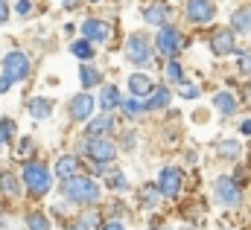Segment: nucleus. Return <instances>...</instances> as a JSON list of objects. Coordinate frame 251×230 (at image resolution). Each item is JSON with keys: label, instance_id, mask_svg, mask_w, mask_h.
<instances>
[{"label": "nucleus", "instance_id": "f257e3e1", "mask_svg": "<svg viewBox=\"0 0 251 230\" xmlns=\"http://www.w3.org/2000/svg\"><path fill=\"white\" fill-rule=\"evenodd\" d=\"M64 198H70L76 204H94V201H100V186L94 178L76 175V178L64 181Z\"/></svg>", "mask_w": 251, "mask_h": 230}, {"label": "nucleus", "instance_id": "f03ea898", "mask_svg": "<svg viewBox=\"0 0 251 230\" xmlns=\"http://www.w3.org/2000/svg\"><path fill=\"white\" fill-rule=\"evenodd\" d=\"M24 184L32 195H47L53 186V175L44 163H26L24 166Z\"/></svg>", "mask_w": 251, "mask_h": 230}, {"label": "nucleus", "instance_id": "7ed1b4c3", "mask_svg": "<svg viewBox=\"0 0 251 230\" xmlns=\"http://www.w3.org/2000/svg\"><path fill=\"white\" fill-rule=\"evenodd\" d=\"M123 53H126V58H128L131 64H137V67H143V64H152L149 38H146V35H140V32H134V35H128V38H126Z\"/></svg>", "mask_w": 251, "mask_h": 230}, {"label": "nucleus", "instance_id": "20e7f679", "mask_svg": "<svg viewBox=\"0 0 251 230\" xmlns=\"http://www.w3.org/2000/svg\"><path fill=\"white\" fill-rule=\"evenodd\" d=\"M181 32L176 29V26H170V23H164L161 26V32H158V41H155V47L164 53V56H170V58H176L178 53H181Z\"/></svg>", "mask_w": 251, "mask_h": 230}, {"label": "nucleus", "instance_id": "39448f33", "mask_svg": "<svg viewBox=\"0 0 251 230\" xmlns=\"http://www.w3.org/2000/svg\"><path fill=\"white\" fill-rule=\"evenodd\" d=\"M29 70H32V64H29V58L24 56L21 50H12V53L3 56V73H9L15 82H24L29 76Z\"/></svg>", "mask_w": 251, "mask_h": 230}, {"label": "nucleus", "instance_id": "423d86ee", "mask_svg": "<svg viewBox=\"0 0 251 230\" xmlns=\"http://www.w3.org/2000/svg\"><path fill=\"white\" fill-rule=\"evenodd\" d=\"M85 152L97 161V163H111L117 158V146L108 140V137H91L85 143Z\"/></svg>", "mask_w": 251, "mask_h": 230}, {"label": "nucleus", "instance_id": "0eeeda50", "mask_svg": "<svg viewBox=\"0 0 251 230\" xmlns=\"http://www.w3.org/2000/svg\"><path fill=\"white\" fill-rule=\"evenodd\" d=\"M184 15L193 23H210L216 18V3L213 0H187L184 3Z\"/></svg>", "mask_w": 251, "mask_h": 230}, {"label": "nucleus", "instance_id": "6e6552de", "mask_svg": "<svg viewBox=\"0 0 251 230\" xmlns=\"http://www.w3.org/2000/svg\"><path fill=\"white\" fill-rule=\"evenodd\" d=\"M181 186H184V175H181L178 166H167L158 178V189H161L164 198H176L181 192Z\"/></svg>", "mask_w": 251, "mask_h": 230}, {"label": "nucleus", "instance_id": "1a4fd4ad", "mask_svg": "<svg viewBox=\"0 0 251 230\" xmlns=\"http://www.w3.org/2000/svg\"><path fill=\"white\" fill-rule=\"evenodd\" d=\"M213 195H216L219 204H237V201H240V186H237L234 178L222 175V178H216V184H213Z\"/></svg>", "mask_w": 251, "mask_h": 230}, {"label": "nucleus", "instance_id": "9d476101", "mask_svg": "<svg viewBox=\"0 0 251 230\" xmlns=\"http://www.w3.org/2000/svg\"><path fill=\"white\" fill-rule=\"evenodd\" d=\"M82 35L88 41H94V44H105V41H111V26L105 21H100V18H88L82 23Z\"/></svg>", "mask_w": 251, "mask_h": 230}, {"label": "nucleus", "instance_id": "9b49d317", "mask_svg": "<svg viewBox=\"0 0 251 230\" xmlns=\"http://www.w3.org/2000/svg\"><path fill=\"white\" fill-rule=\"evenodd\" d=\"M152 91H155V85H152L149 73H131V76H128V93H131V96H137V99H149Z\"/></svg>", "mask_w": 251, "mask_h": 230}, {"label": "nucleus", "instance_id": "f8f14e48", "mask_svg": "<svg viewBox=\"0 0 251 230\" xmlns=\"http://www.w3.org/2000/svg\"><path fill=\"white\" fill-rule=\"evenodd\" d=\"M210 50H213L216 56H228V53H234V50H237V44H234V32H231V29H216V32L210 35Z\"/></svg>", "mask_w": 251, "mask_h": 230}, {"label": "nucleus", "instance_id": "ddd939ff", "mask_svg": "<svg viewBox=\"0 0 251 230\" xmlns=\"http://www.w3.org/2000/svg\"><path fill=\"white\" fill-rule=\"evenodd\" d=\"M94 114V96L91 93H76L70 99V116L73 119H91Z\"/></svg>", "mask_w": 251, "mask_h": 230}, {"label": "nucleus", "instance_id": "4468645a", "mask_svg": "<svg viewBox=\"0 0 251 230\" xmlns=\"http://www.w3.org/2000/svg\"><path fill=\"white\" fill-rule=\"evenodd\" d=\"M167 15H170V6H167L164 0L149 3V6L143 9V21H146L149 26H164V23H167Z\"/></svg>", "mask_w": 251, "mask_h": 230}, {"label": "nucleus", "instance_id": "2eb2a0df", "mask_svg": "<svg viewBox=\"0 0 251 230\" xmlns=\"http://www.w3.org/2000/svg\"><path fill=\"white\" fill-rule=\"evenodd\" d=\"M76 175H79V158H76V155H62V158L56 161V178L70 181V178H76Z\"/></svg>", "mask_w": 251, "mask_h": 230}, {"label": "nucleus", "instance_id": "dca6fc26", "mask_svg": "<svg viewBox=\"0 0 251 230\" xmlns=\"http://www.w3.org/2000/svg\"><path fill=\"white\" fill-rule=\"evenodd\" d=\"M100 105H102V111L120 108V105H123V99H120V91H117L114 85H105V88H102V93H100Z\"/></svg>", "mask_w": 251, "mask_h": 230}, {"label": "nucleus", "instance_id": "f3484780", "mask_svg": "<svg viewBox=\"0 0 251 230\" xmlns=\"http://www.w3.org/2000/svg\"><path fill=\"white\" fill-rule=\"evenodd\" d=\"M26 108H29V114H32V119H50V111H53L50 99H44V96H32Z\"/></svg>", "mask_w": 251, "mask_h": 230}, {"label": "nucleus", "instance_id": "a211bd4d", "mask_svg": "<svg viewBox=\"0 0 251 230\" xmlns=\"http://www.w3.org/2000/svg\"><path fill=\"white\" fill-rule=\"evenodd\" d=\"M111 128H114V119L108 114H102V116H97V119L88 122V134H91V137H105Z\"/></svg>", "mask_w": 251, "mask_h": 230}, {"label": "nucleus", "instance_id": "6ab92c4d", "mask_svg": "<svg viewBox=\"0 0 251 230\" xmlns=\"http://www.w3.org/2000/svg\"><path fill=\"white\" fill-rule=\"evenodd\" d=\"M213 108L219 111V114H234L237 111V99H234V93H228V91H222V93H216L213 96Z\"/></svg>", "mask_w": 251, "mask_h": 230}, {"label": "nucleus", "instance_id": "aec40b11", "mask_svg": "<svg viewBox=\"0 0 251 230\" xmlns=\"http://www.w3.org/2000/svg\"><path fill=\"white\" fill-rule=\"evenodd\" d=\"M170 99H173L170 88H155L152 96L146 99V108H164V105H170Z\"/></svg>", "mask_w": 251, "mask_h": 230}, {"label": "nucleus", "instance_id": "412c9836", "mask_svg": "<svg viewBox=\"0 0 251 230\" xmlns=\"http://www.w3.org/2000/svg\"><path fill=\"white\" fill-rule=\"evenodd\" d=\"M231 26L237 32H249L251 29V9H237L234 18H231Z\"/></svg>", "mask_w": 251, "mask_h": 230}, {"label": "nucleus", "instance_id": "4be33fe9", "mask_svg": "<svg viewBox=\"0 0 251 230\" xmlns=\"http://www.w3.org/2000/svg\"><path fill=\"white\" fill-rule=\"evenodd\" d=\"M70 53H73L76 58H82V61H88V58H94V41H88V38H82V41H73Z\"/></svg>", "mask_w": 251, "mask_h": 230}, {"label": "nucleus", "instance_id": "5701e85b", "mask_svg": "<svg viewBox=\"0 0 251 230\" xmlns=\"http://www.w3.org/2000/svg\"><path fill=\"white\" fill-rule=\"evenodd\" d=\"M79 79H82L85 88H97V85H102V76H100V70H94V67H82V70H79Z\"/></svg>", "mask_w": 251, "mask_h": 230}, {"label": "nucleus", "instance_id": "b1692460", "mask_svg": "<svg viewBox=\"0 0 251 230\" xmlns=\"http://www.w3.org/2000/svg\"><path fill=\"white\" fill-rule=\"evenodd\" d=\"M0 192H6V195H18V192H21L18 178L9 175V172H0Z\"/></svg>", "mask_w": 251, "mask_h": 230}, {"label": "nucleus", "instance_id": "393cba45", "mask_svg": "<svg viewBox=\"0 0 251 230\" xmlns=\"http://www.w3.org/2000/svg\"><path fill=\"white\" fill-rule=\"evenodd\" d=\"M167 79L176 82V85H184V70H181L178 61H170V64H167Z\"/></svg>", "mask_w": 251, "mask_h": 230}, {"label": "nucleus", "instance_id": "a878e982", "mask_svg": "<svg viewBox=\"0 0 251 230\" xmlns=\"http://www.w3.org/2000/svg\"><path fill=\"white\" fill-rule=\"evenodd\" d=\"M240 149H243V146H240L237 140H222V143H219V155H222V158H237Z\"/></svg>", "mask_w": 251, "mask_h": 230}, {"label": "nucleus", "instance_id": "bb28decb", "mask_svg": "<svg viewBox=\"0 0 251 230\" xmlns=\"http://www.w3.org/2000/svg\"><path fill=\"white\" fill-rule=\"evenodd\" d=\"M15 137V122L12 119H0V146H6Z\"/></svg>", "mask_w": 251, "mask_h": 230}, {"label": "nucleus", "instance_id": "cd10ccee", "mask_svg": "<svg viewBox=\"0 0 251 230\" xmlns=\"http://www.w3.org/2000/svg\"><path fill=\"white\" fill-rule=\"evenodd\" d=\"M108 186H111V189H126L128 181H126V175L120 172V169H111V172H108Z\"/></svg>", "mask_w": 251, "mask_h": 230}, {"label": "nucleus", "instance_id": "c85d7f7f", "mask_svg": "<svg viewBox=\"0 0 251 230\" xmlns=\"http://www.w3.org/2000/svg\"><path fill=\"white\" fill-rule=\"evenodd\" d=\"M26 228L29 230H50V222H47L41 213H32V216L26 219Z\"/></svg>", "mask_w": 251, "mask_h": 230}, {"label": "nucleus", "instance_id": "c756f323", "mask_svg": "<svg viewBox=\"0 0 251 230\" xmlns=\"http://www.w3.org/2000/svg\"><path fill=\"white\" fill-rule=\"evenodd\" d=\"M143 108H146V105H140L137 99H128V102H123V111H126L128 116H137L140 111H143Z\"/></svg>", "mask_w": 251, "mask_h": 230}, {"label": "nucleus", "instance_id": "7c9ffc66", "mask_svg": "<svg viewBox=\"0 0 251 230\" xmlns=\"http://www.w3.org/2000/svg\"><path fill=\"white\" fill-rule=\"evenodd\" d=\"M240 70L243 76H251V53H240Z\"/></svg>", "mask_w": 251, "mask_h": 230}, {"label": "nucleus", "instance_id": "2f4dec72", "mask_svg": "<svg viewBox=\"0 0 251 230\" xmlns=\"http://www.w3.org/2000/svg\"><path fill=\"white\" fill-rule=\"evenodd\" d=\"M181 96H184V99H196V96H199V88L184 82V85H181Z\"/></svg>", "mask_w": 251, "mask_h": 230}, {"label": "nucleus", "instance_id": "473e14b6", "mask_svg": "<svg viewBox=\"0 0 251 230\" xmlns=\"http://www.w3.org/2000/svg\"><path fill=\"white\" fill-rule=\"evenodd\" d=\"M32 149H35V143H32V140H21V146H18V155H21V158H26Z\"/></svg>", "mask_w": 251, "mask_h": 230}, {"label": "nucleus", "instance_id": "72a5a7b5", "mask_svg": "<svg viewBox=\"0 0 251 230\" xmlns=\"http://www.w3.org/2000/svg\"><path fill=\"white\" fill-rule=\"evenodd\" d=\"M15 12H18L21 18H24V15H29V12H32V3H29V0H18V6H15Z\"/></svg>", "mask_w": 251, "mask_h": 230}, {"label": "nucleus", "instance_id": "f704fd0d", "mask_svg": "<svg viewBox=\"0 0 251 230\" xmlns=\"http://www.w3.org/2000/svg\"><path fill=\"white\" fill-rule=\"evenodd\" d=\"M12 85H15V79H12L9 73H3V76H0V93H3V91H9Z\"/></svg>", "mask_w": 251, "mask_h": 230}, {"label": "nucleus", "instance_id": "c9c22d12", "mask_svg": "<svg viewBox=\"0 0 251 230\" xmlns=\"http://www.w3.org/2000/svg\"><path fill=\"white\" fill-rule=\"evenodd\" d=\"M3 21H9V3L6 0H0V23Z\"/></svg>", "mask_w": 251, "mask_h": 230}, {"label": "nucleus", "instance_id": "e433bc0d", "mask_svg": "<svg viewBox=\"0 0 251 230\" xmlns=\"http://www.w3.org/2000/svg\"><path fill=\"white\" fill-rule=\"evenodd\" d=\"M143 201H146V204H149V207H152V204H155V201H158V192H143Z\"/></svg>", "mask_w": 251, "mask_h": 230}, {"label": "nucleus", "instance_id": "4c0bfd02", "mask_svg": "<svg viewBox=\"0 0 251 230\" xmlns=\"http://www.w3.org/2000/svg\"><path fill=\"white\" fill-rule=\"evenodd\" d=\"M79 3H82V0H62V6H64V9H76Z\"/></svg>", "mask_w": 251, "mask_h": 230}, {"label": "nucleus", "instance_id": "58836bf2", "mask_svg": "<svg viewBox=\"0 0 251 230\" xmlns=\"http://www.w3.org/2000/svg\"><path fill=\"white\" fill-rule=\"evenodd\" d=\"M102 230H126V228L120 225V222H108V225H105Z\"/></svg>", "mask_w": 251, "mask_h": 230}, {"label": "nucleus", "instance_id": "ea45409f", "mask_svg": "<svg viewBox=\"0 0 251 230\" xmlns=\"http://www.w3.org/2000/svg\"><path fill=\"white\" fill-rule=\"evenodd\" d=\"M240 131H243V134H251V119H246V122H240Z\"/></svg>", "mask_w": 251, "mask_h": 230}]
</instances>
